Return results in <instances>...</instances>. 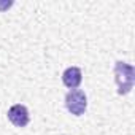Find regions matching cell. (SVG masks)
Listing matches in <instances>:
<instances>
[{"label": "cell", "mask_w": 135, "mask_h": 135, "mask_svg": "<svg viewBox=\"0 0 135 135\" xmlns=\"http://www.w3.org/2000/svg\"><path fill=\"white\" fill-rule=\"evenodd\" d=\"M65 107L75 116L84 114V111L88 108V97H86V94L83 91H80V89H72L65 95Z\"/></svg>", "instance_id": "obj_2"}, {"label": "cell", "mask_w": 135, "mask_h": 135, "mask_svg": "<svg viewBox=\"0 0 135 135\" xmlns=\"http://www.w3.org/2000/svg\"><path fill=\"white\" fill-rule=\"evenodd\" d=\"M81 80H83V73H81V69H78V67H69L62 73V83L70 91L76 89L81 84Z\"/></svg>", "instance_id": "obj_4"}, {"label": "cell", "mask_w": 135, "mask_h": 135, "mask_svg": "<svg viewBox=\"0 0 135 135\" xmlns=\"http://www.w3.org/2000/svg\"><path fill=\"white\" fill-rule=\"evenodd\" d=\"M114 80L118 84V94L126 95L132 91L135 83V69L122 60H118L114 64Z\"/></svg>", "instance_id": "obj_1"}, {"label": "cell", "mask_w": 135, "mask_h": 135, "mask_svg": "<svg viewBox=\"0 0 135 135\" xmlns=\"http://www.w3.org/2000/svg\"><path fill=\"white\" fill-rule=\"evenodd\" d=\"M8 119L16 126V127H26L29 124V111L24 105L16 103L8 110Z\"/></svg>", "instance_id": "obj_3"}]
</instances>
